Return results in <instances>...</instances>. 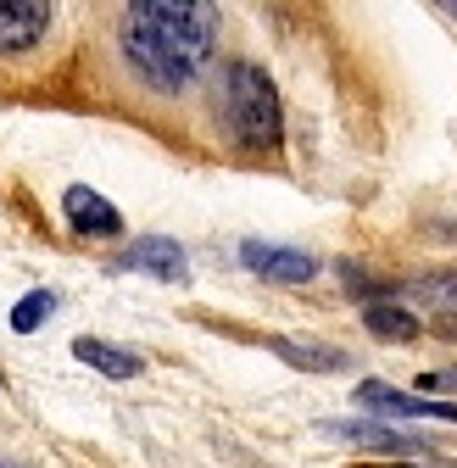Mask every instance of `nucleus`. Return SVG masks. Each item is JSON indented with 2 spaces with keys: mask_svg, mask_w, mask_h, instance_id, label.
I'll list each match as a JSON object with an SVG mask.
<instances>
[{
  "mask_svg": "<svg viewBox=\"0 0 457 468\" xmlns=\"http://www.w3.org/2000/svg\"><path fill=\"white\" fill-rule=\"evenodd\" d=\"M118 39L129 68L156 95H179L212 62L218 6H207V0H134L118 17Z\"/></svg>",
  "mask_w": 457,
  "mask_h": 468,
  "instance_id": "1",
  "label": "nucleus"
},
{
  "mask_svg": "<svg viewBox=\"0 0 457 468\" xmlns=\"http://www.w3.org/2000/svg\"><path fill=\"white\" fill-rule=\"evenodd\" d=\"M223 123L235 134V145H246V151H279L284 112H279V90L262 68H251V62L223 68Z\"/></svg>",
  "mask_w": 457,
  "mask_h": 468,
  "instance_id": "2",
  "label": "nucleus"
},
{
  "mask_svg": "<svg viewBox=\"0 0 457 468\" xmlns=\"http://www.w3.org/2000/svg\"><path fill=\"white\" fill-rule=\"evenodd\" d=\"M357 407H363V413H379V419H441V424H457V401L419 396V390H396L385 379H363L357 385Z\"/></svg>",
  "mask_w": 457,
  "mask_h": 468,
  "instance_id": "3",
  "label": "nucleus"
},
{
  "mask_svg": "<svg viewBox=\"0 0 457 468\" xmlns=\"http://www.w3.org/2000/svg\"><path fill=\"white\" fill-rule=\"evenodd\" d=\"M240 262H246L251 273L273 279V284H307V279L318 273V262H313L307 251H296V246H268V240H246V246H240Z\"/></svg>",
  "mask_w": 457,
  "mask_h": 468,
  "instance_id": "4",
  "label": "nucleus"
},
{
  "mask_svg": "<svg viewBox=\"0 0 457 468\" xmlns=\"http://www.w3.org/2000/svg\"><path fill=\"white\" fill-rule=\"evenodd\" d=\"M50 6L45 0H0V56H23L45 39Z\"/></svg>",
  "mask_w": 457,
  "mask_h": 468,
  "instance_id": "5",
  "label": "nucleus"
},
{
  "mask_svg": "<svg viewBox=\"0 0 457 468\" xmlns=\"http://www.w3.org/2000/svg\"><path fill=\"white\" fill-rule=\"evenodd\" d=\"M118 262L134 268V273H151V279H162V284H185V279H190V257H185V246H174L167 234H145V240H134Z\"/></svg>",
  "mask_w": 457,
  "mask_h": 468,
  "instance_id": "6",
  "label": "nucleus"
},
{
  "mask_svg": "<svg viewBox=\"0 0 457 468\" xmlns=\"http://www.w3.org/2000/svg\"><path fill=\"white\" fill-rule=\"evenodd\" d=\"M62 212H68V223H73L79 234H95V240H112V234H123V212L112 207L101 190L73 185V190L62 196Z\"/></svg>",
  "mask_w": 457,
  "mask_h": 468,
  "instance_id": "7",
  "label": "nucleus"
},
{
  "mask_svg": "<svg viewBox=\"0 0 457 468\" xmlns=\"http://www.w3.org/2000/svg\"><path fill=\"white\" fill-rule=\"evenodd\" d=\"M324 435L335 441H352V446H374V452H413V457H430V446L396 424H363V419H340V424H324Z\"/></svg>",
  "mask_w": 457,
  "mask_h": 468,
  "instance_id": "8",
  "label": "nucleus"
},
{
  "mask_svg": "<svg viewBox=\"0 0 457 468\" xmlns=\"http://www.w3.org/2000/svg\"><path fill=\"white\" fill-rule=\"evenodd\" d=\"M402 290H408L413 302L430 307V318H435L441 335H457V273H424V279H408Z\"/></svg>",
  "mask_w": 457,
  "mask_h": 468,
  "instance_id": "9",
  "label": "nucleus"
},
{
  "mask_svg": "<svg viewBox=\"0 0 457 468\" xmlns=\"http://www.w3.org/2000/svg\"><path fill=\"white\" fill-rule=\"evenodd\" d=\"M73 357H79L84 368H101L106 379H134V374L145 368V357H140V351H123V346L95 340V335H79V340H73Z\"/></svg>",
  "mask_w": 457,
  "mask_h": 468,
  "instance_id": "10",
  "label": "nucleus"
},
{
  "mask_svg": "<svg viewBox=\"0 0 457 468\" xmlns=\"http://www.w3.org/2000/svg\"><path fill=\"white\" fill-rule=\"evenodd\" d=\"M363 324H368L374 340H419V335H424V324H419L402 302H368V307H363Z\"/></svg>",
  "mask_w": 457,
  "mask_h": 468,
  "instance_id": "11",
  "label": "nucleus"
},
{
  "mask_svg": "<svg viewBox=\"0 0 457 468\" xmlns=\"http://www.w3.org/2000/svg\"><path fill=\"white\" fill-rule=\"evenodd\" d=\"M273 351L284 363H296V368H313V374H335V368H346V351H335V346H318V340H273Z\"/></svg>",
  "mask_w": 457,
  "mask_h": 468,
  "instance_id": "12",
  "label": "nucleus"
},
{
  "mask_svg": "<svg viewBox=\"0 0 457 468\" xmlns=\"http://www.w3.org/2000/svg\"><path fill=\"white\" fill-rule=\"evenodd\" d=\"M50 313H56V296H50V290H28V296L12 307V329H17V335H34Z\"/></svg>",
  "mask_w": 457,
  "mask_h": 468,
  "instance_id": "13",
  "label": "nucleus"
},
{
  "mask_svg": "<svg viewBox=\"0 0 457 468\" xmlns=\"http://www.w3.org/2000/svg\"><path fill=\"white\" fill-rule=\"evenodd\" d=\"M419 396H457V368H430L419 379Z\"/></svg>",
  "mask_w": 457,
  "mask_h": 468,
  "instance_id": "14",
  "label": "nucleus"
},
{
  "mask_svg": "<svg viewBox=\"0 0 457 468\" xmlns=\"http://www.w3.org/2000/svg\"><path fill=\"white\" fill-rule=\"evenodd\" d=\"M352 468H413L408 457H379V463H352Z\"/></svg>",
  "mask_w": 457,
  "mask_h": 468,
  "instance_id": "15",
  "label": "nucleus"
},
{
  "mask_svg": "<svg viewBox=\"0 0 457 468\" xmlns=\"http://www.w3.org/2000/svg\"><path fill=\"white\" fill-rule=\"evenodd\" d=\"M441 12H452V17H457V0H446V6H441Z\"/></svg>",
  "mask_w": 457,
  "mask_h": 468,
  "instance_id": "16",
  "label": "nucleus"
},
{
  "mask_svg": "<svg viewBox=\"0 0 457 468\" xmlns=\"http://www.w3.org/2000/svg\"><path fill=\"white\" fill-rule=\"evenodd\" d=\"M0 468H12V463H0Z\"/></svg>",
  "mask_w": 457,
  "mask_h": 468,
  "instance_id": "17",
  "label": "nucleus"
}]
</instances>
